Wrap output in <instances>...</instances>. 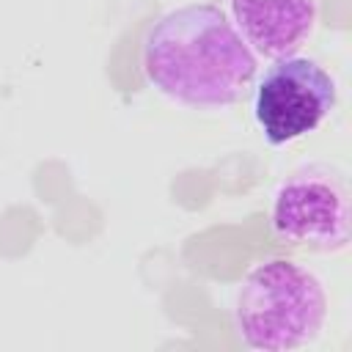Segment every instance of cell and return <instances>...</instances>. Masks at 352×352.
<instances>
[{"label":"cell","instance_id":"4","mask_svg":"<svg viewBox=\"0 0 352 352\" xmlns=\"http://www.w3.org/2000/svg\"><path fill=\"white\" fill-rule=\"evenodd\" d=\"M333 74L311 58H280L253 85V121L270 146H289L316 132L336 110Z\"/></svg>","mask_w":352,"mask_h":352},{"label":"cell","instance_id":"1","mask_svg":"<svg viewBox=\"0 0 352 352\" xmlns=\"http://www.w3.org/2000/svg\"><path fill=\"white\" fill-rule=\"evenodd\" d=\"M146 80L184 107H228L256 77V55L212 3H187L157 16L140 47Z\"/></svg>","mask_w":352,"mask_h":352},{"label":"cell","instance_id":"5","mask_svg":"<svg viewBox=\"0 0 352 352\" xmlns=\"http://www.w3.org/2000/svg\"><path fill=\"white\" fill-rule=\"evenodd\" d=\"M231 25L250 52L292 58L316 28V0H228Z\"/></svg>","mask_w":352,"mask_h":352},{"label":"cell","instance_id":"3","mask_svg":"<svg viewBox=\"0 0 352 352\" xmlns=\"http://www.w3.org/2000/svg\"><path fill=\"white\" fill-rule=\"evenodd\" d=\"M349 190L338 170L305 165L289 173L270 206V228L278 242L311 253H338L349 245Z\"/></svg>","mask_w":352,"mask_h":352},{"label":"cell","instance_id":"2","mask_svg":"<svg viewBox=\"0 0 352 352\" xmlns=\"http://www.w3.org/2000/svg\"><path fill=\"white\" fill-rule=\"evenodd\" d=\"M327 294L322 280L292 258L253 264L236 286L231 322L236 338L256 352L308 346L324 327Z\"/></svg>","mask_w":352,"mask_h":352}]
</instances>
